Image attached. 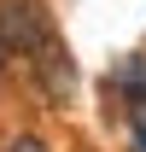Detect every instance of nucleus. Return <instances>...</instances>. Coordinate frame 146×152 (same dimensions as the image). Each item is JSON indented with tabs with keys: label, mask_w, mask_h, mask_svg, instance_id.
Returning a JSON list of instances; mask_svg holds the SVG:
<instances>
[{
	"label": "nucleus",
	"mask_w": 146,
	"mask_h": 152,
	"mask_svg": "<svg viewBox=\"0 0 146 152\" xmlns=\"http://www.w3.org/2000/svg\"><path fill=\"white\" fill-rule=\"evenodd\" d=\"M111 82H117V94L140 111V105H146V53H128L123 64H117V76H111Z\"/></svg>",
	"instance_id": "nucleus-3"
},
{
	"label": "nucleus",
	"mask_w": 146,
	"mask_h": 152,
	"mask_svg": "<svg viewBox=\"0 0 146 152\" xmlns=\"http://www.w3.org/2000/svg\"><path fill=\"white\" fill-rule=\"evenodd\" d=\"M47 35H53V23H47V6L41 0H0V47L6 53L35 58Z\"/></svg>",
	"instance_id": "nucleus-1"
},
{
	"label": "nucleus",
	"mask_w": 146,
	"mask_h": 152,
	"mask_svg": "<svg viewBox=\"0 0 146 152\" xmlns=\"http://www.w3.org/2000/svg\"><path fill=\"white\" fill-rule=\"evenodd\" d=\"M128 152H146V105L134 111V129H128Z\"/></svg>",
	"instance_id": "nucleus-4"
},
{
	"label": "nucleus",
	"mask_w": 146,
	"mask_h": 152,
	"mask_svg": "<svg viewBox=\"0 0 146 152\" xmlns=\"http://www.w3.org/2000/svg\"><path fill=\"white\" fill-rule=\"evenodd\" d=\"M12 152H47V146H41V140H18Z\"/></svg>",
	"instance_id": "nucleus-5"
},
{
	"label": "nucleus",
	"mask_w": 146,
	"mask_h": 152,
	"mask_svg": "<svg viewBox=\"0 0 146 152\" xmlns=\"http://www.w3.org/2000/svg\"><path fill=\"white\" fill-rule=\"evenodd\" d=\"M29 64H35V76H41V88H47L53 105H64V99L76 94V70H70V53H64V41H58V35L41 41V53L29 58Z\"/></svg>",
	"instance_id": "nucleus-2"
},
{
	"label": "nucleus",
	"mask_w": 146,
	"mask_h": 152,
	"mask_svg": "<svg viewBox=\"0 0 146 152\" xmlns=\"http://www.w3.org/2000/svg\"><path fill=\"white\" fill-rule=\"evenodd\" d=\"M0 76H6V47H0Z\"/></svg>",
	"instance_id": "nucleus-6"
}]
</instances>
